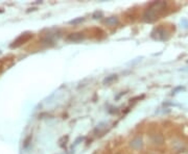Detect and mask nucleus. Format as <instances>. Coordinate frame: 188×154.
Masks as SVG:
<instances>
[{
  "instance_id": "f03ea898",
  "label": "nucleus",
  "mask_w": 188,
  "mask_h": 154,
  "mask_svg": "<svg viewBox=\"0 0 188 154\" xmlns=\"http://www.w3.org/2000/svg\"><path fill=\"white\" fill-rule=\"evenodd\" d=\"M30 37H31V35H21L19 37V38L17 39L16 41H15L14 42V44H12L11 45V47L12 48H14V47H18V46H20V45H21L22 43H23V42H25V41H27L28 39L30 38Z\"/></svg>"
},
{
  "instance_id": "20e7f679",
  "label": "nucleus",
  "mask_w": 188,
  "mask_h": 154,
  "mask_svg": "<svg viewBox=\"0 0 188 154\" xmlns=\"http://www.w3.org/2000/svg\"><path fill=\"white\" fill-rule=\"evenodd\" d=\"M84 39V35H83L82 33H71L70 35L68 37V40L69 41H73V42H77V41H79Z\"/></svg>"
},
{
  "instance_id": "0eeeda50",
  "label": "nucleus",
  "mask_w": 188,
  "mask_h": 154,
  "mask_svg": "<svg viewBox=\"0 0 188 154\" xmlns=\"http://www.w3.org/2000/svg\"><path fill=\"white\" fill-rule=\"evenodd\" d=\"M30 140H31V135H29V136H28V138L25 140V142H24V148H26V147L29 145V141H30Z\"/></svg>"
},
{
  "instance_id": "f257e3e1",
  "label": "nucleus",
  "mask_w": 188,
  "mask_h": 154,
  "mask_svg": "<svg viewBox=\"0 0 188 154\" xmlns=\"http://www.w3.org/2000/svg\"><path fill=\"white\" fill-rule=\"evenodd\" d=\"M166 6V3L165 2H162V1H156V2L152 3L150 6V8L145 12L144 18L145 21H148V22H152L154 20L158 19V13L161 12L163 8H165Z\"/></svg>"
},
{
  "instance_id": "7ed1b4c3",
  "label": "nucleus",
  "mask_w": 188,
  "mask_h": 154,
  "mask_svg": "<svg viewBox=\"0 0 188 154\" xmlns=\"http://www.w3.org/2000/svg\"><path fill=\"white\" fill-rule=\"evenodd\" d=\"M155 33H157V37L155 38V39H157V40H165V39H166V37L164 35H166V31H165V29H164L163 27L157 28V29L155 30Z\"/></svg>"
},
{
  "instance_id": "6e6552de",
  "label": "nucleus",
  "mask_w": 188,
  "mask_h": 154,
  "mask_svg": "<svg viewBox=\"0 0 188 154\" xmlns=\"http://www.w3.org/2000/svg\"><path fill=\"white\" fill-rule=\"evenodd\" d=\"M83 18H79V19H77V20H74V21H71L70 23L71 24H75V23H79V22H82L83 21Z\"/></svg>"
},
{
  "instance_id": "39448f33",
  "label": "nucleus",
  "mask_w": 188,
  "mask_h": 154,
  "mask_svg": "<svg viewBox=\"0 0 188 154\" xmlns=\"http://www.w3.org/2000/svg\"><path fill=\"white\" fill-rule=\"evenodd\" d=\"M108 25H116L118 23V19L116 17H110L108 19H106L105 21Z\"/></svg>"
},
{
  "instance_id": "423d86ee",
  "label": "nucleus",
  "mask_w": 188,
  "mask_h": 154,
  "mask_svg": "<svg viewBox=\"0 0 188 154\" xmlns=\"http://www.w3.org/2000/svg\"><path fill=\"white\" fill-rule=\"evenodd\" d=\"M114 79H116V75H111L110 77H108V78L105 80V83H109L110 81L114 80Z\"/></svg>"
}]
</instances>
